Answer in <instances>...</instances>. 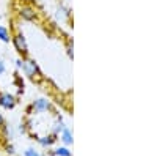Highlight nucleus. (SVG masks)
Wrapping results in <instances>:
<instances>
[{
  "label": "nucleus",
  "instance_id": "nucleus-1",
  "mask_svg": "<svg viewBox=\"0 0 157 156\" xmlns=\"http://www.w3.org/2000/svg\"><path fill=\"white\" fill-rule=\"evenodd\" d=\"M21 58H22V66H21L22 73L33 82H41L44 79V76H43V71L39 68L38 62L32 57H21Z\"/></svg>",
  "mask_w": 157,
  "mask_h": 156
},
{
  "label": "nucleus",
  "instance_id": "nucleus-2",
  "mask_svg": "<svg viewBox=\"0 0 157 156\" xmlns=\"http://www.w3.org/2000/svg\"><path fill=\"white\" fill-rule=\"evenodd\" d=\"M52 109H54L52 101H49L47 98H38L27 107V114H29V117H32V115H41V114L50 112Z\"/></svg>",
  "mask_w": 157,
  "mask_h": 156
},
{
  "label": "nucleus",
  "instance_id": "nucleus-3",
  "mask_svg": "<svg viewBox=\"0 0 157 156\" xmlns=\"http://www.w3.org/2000/svg\"><path fill=\"white\" fill-rule=\"evenodd\" d=\"M11 43L14 46V49L19 52L21 57H29V43L27 38L21 30H16L14 33H11Z\"/></svg>",
  "mask_w": 157,
  "mask_h": 156
},
{
  "label": "nucleus",
  "instance_id": "nucleus-4",
  "mask_svg": "<svg viewBox=\"0 0 157 156\" xmlns=\"http://www.w3.org/2000/svg\"><path fill=\"white\" fill-rule=\"evenodd\" d=\"M17 14L22 21H27V22L38 21V10L32 3H21L17 8Z\"/></svg>",
  "mask_w": 157,
  "mask_h": 156
},
{
  "label": "nucleus",
  "instance_id": "nucleus-5",
  "mask_svg": "<svg viewBox=\"0 0 157 156\" xmlns=\"http://www.w3.org/2000/svg\"><path fill=\"white\" fill-rule=\"evenodd\" d=\"M16 102H17L16 98L13 96L11 93L0 92V107H3V109H14Z\"/></svg>",
  "mask_w": 157,
  "mask_h": 156
},
{
  "label": "nucleus",
  "instance_id": "nucleus-6",
  "mask_svg": "<svg viewBox=\"0 0 157 156\" xmlns=\"http://www.w3.org/2000/svg\"><path fill=\"white\" fill-rule=\"evenodd\" d=\"M36 140H38V144L41 145V147H44V148H50V147L57 142V136H55V134H49V136H38V137H36Z\"/></svg>",
  "mask_w": 157,
  "mask_h": 156
},
{
  "label": "nucleus",
  "instance_id": "nucleus-7",
  "mask_svg": "<svg viewBox=\"0 0 157 156\" xmlns=\"http://www.w3.org/2000/svg\"><path fill=\"white\" fill-rule=\"evenodd\" d=\"M58 136H60V140H61L66 147L71 145L72 142H74V139H72V133H71V129H69L68 126H64V128H63V131H61Z\"/></svg>",
  "mask_w": 157,
  "mask_h": 156
},
{
  "label": "nucleus",
  "instance_id": "nucleus-8",
  "mask_svg": "<svg viewBox=\"0 0 157 156\" xmlns=\"http://www.w3.org/2000/svg\"><path fill=\"white\" fill-rule=\"evenodd\" d=\"M0 41H3V43L11 41V30L5 27V25H0Z\"/></svg>",
  "mask_w": 157,
  "mask_h": 156
},
{
  "label": "nucleus",
  "instance_id": "nucleus-9",
  "mask_svg": "<svg viewBox=\"0 0 157 156\" xmlns=\"http://www.w3.org/2000/svg\"><path fill=\"white\" fill-rule=\"evenodd\" d=\"M55 156H72V153L69 151L68 147H58L55 151H54Z\"/></svg>",
  "mask_w": 157,
  "mask_h": 156
},
{
  "label": "nucleus",
  "instance_id": "nucleus-10",
  "mask_svg": "<svg viewBox=\"0 0 157 156\" xmlns=\"http://www.w3.org/2000/svg\"><path fill=\"white\" fill-rule=\"evenodd\" d=\"M66 54L69 58L74 57V43H72V38H68L66 40Z\"/></svg>",
  "mask_w": 157,
  "mask_h": 156
},
{
  "label": "nucleus",
  "instance_id": "nucleus-11",
  "mask_svg": "<svg viewBox=\"0 0 157 156\" xmlns=\"http://www.w3.org/2000/svg\"><path fill=\"white\" fill-rule=\"evenodd\" d=\"M24 156H43V153L35 150V148H27V150L24 151Z\"/></svg>",
  "mask_w": 157,
  "mask_h": 156
},
{
  "label": "nucleus",
  "instance_id": "nucleus-12",
  "mask_svg": "<svg viewBox=\"0 0 157 156\" xmlns=\"http://www.w3.org/2000/svg\"><path fill=\"white\" fill-rule=\"evenodd\" d=\"M5 151H6L8 154H14V153H16V148H14V145H11V144H10V145L5 147Z\"/></svg>",
  "mask_w": 157,
  "mask_h": 156
},
{
  "label": "nucleus",
  "instance_id": "nucleus-13",
  "mask_svg": "<svg viewBox=\"0 0 157 156\" xmlns=\"http://www.w3.org/2000/svg\"><path fill=\"white\" fill-rule=\"evenodd\" d=\"M5 71H6V66H5V63L0 60V76L2 74H5Z\"/></svg>",
  "mask_w": 157,
  "mask_h": 156
},
{
  "label": "nucleus",
  "instance_id": "nucleus-14",
  "mask_svg": "<svg viewBox=\"0 0 157 156\" xmlns=\"http://www.w3.org/2000/svg\"><path fill=\"white\" fill-rule=\"evenodd\" d=\"M5 125V118H3V115H2V112H0V128H2Z\"/></svg>",
  "mask_w": 157,
  "mask_h": 156
}]
</instances>
